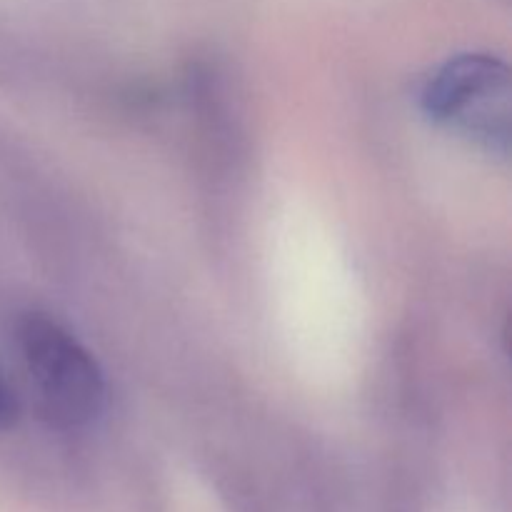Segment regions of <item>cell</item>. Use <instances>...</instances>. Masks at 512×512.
I'll use <instances>...</instances> for the list:
<instances>
[{
    "instance_id": "cell-1",
    "label": "cell",
    "mask_w": 512,
    "mask_h": 512,
    "mask_svg": "<svg viewBox=\"0 0 512 512\" xmlns=\"http://www.w3.org/2000/svg\"><path fill=\"white\" fill-rule=\"evenodd\" d=\"M18 343L30 383L50 423L83 428L103 413V373L93 355L63 325L30 313L20 323Z\"/></svg>"
},
{
    "instance_id": "cell-2",
    "label": "cell",
    "mask_w": 512,
    "mask_h": 512,
    "mask_svg": "<svg viewBox=\"0 0 512 512\" xmlns=\"http://www.w3.org/2000/svg\"><path fill=\"white\" fill-rule=\"evenodd\" d=\"M510 70L493 55H458L423 90L425 113L490 153L510 148Z\"/></svg>"
},
{
    "instance_id": "cell-3",
    "label": "cell",
    "mask_w": 512,
    "mask_h": 512,
    "mask_svg": "<svg viewBox=\"0 0 512 512\" xmlns=\"http://www.w3.org/2000/svg\"><path fill=\"white\" fill-rule=\"evenodd\" d=\"M18 418V400H15V393L8 388L3 378H0V430L10 428Z\"/></svg>"
}]
</instances>
